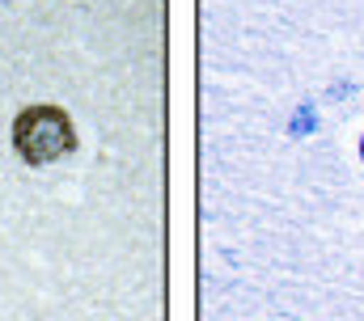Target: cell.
<instances>
[{"mask_svg": "<svg viewBox=\"0 0 364 321\" xmlns=\"http://www.w3.org/2000/svg\"><path fill=\"white\" fill-rule=\"evenodd\" d=\"M13 140L21 148V157L43 165V160H60L68 148H73V123L64 110L55 106H30L17 127H13Z\"/></svg>", "mask_w": 364, "mask_h": 321, "instance_id": "obj_1", "label": "cell"}]
</instances>
